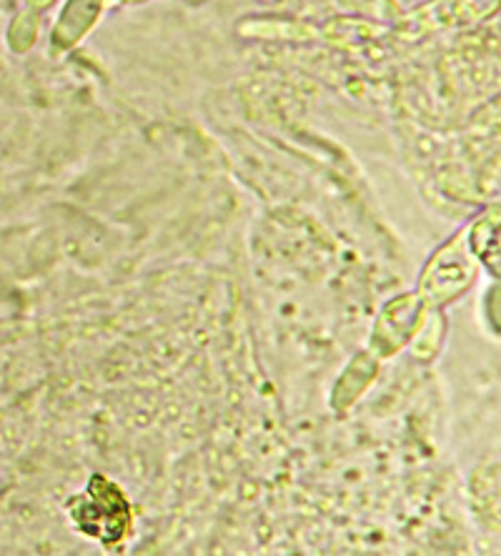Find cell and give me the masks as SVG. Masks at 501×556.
Returning <instances> with one entry per match:
<instances>
[{
	"mask_svg": "<svg viewBox=\"0 0 501 556\" xmlns=\"http://www.w3.org/2000/svg\"><path fill=\"white\" fill-rule=\"evenodd\" d=\"M68 517L76 529L86 536H93L105 546L118 544L130 529V509L126 496L113 481L96 473L88 481L86 494L68 502Z\"/></svg>",
	"mask_w": 501,
	"mask_h": 556,
	"instance_id": "obj_1",
	"label": "cell"
},
{
	"mask_svg": "<svg viewBox=\"0 0 501 556\" xmlns=\"http://www.w3.org/2000/svg\"><path fill=\"white\" fill-rule=\"evenodd\" d=\"M462 236L464 233H459L454 241L441 247L422 276V293L434 306H441L447 301L456 299L459 293L469 289V283L476 276L472 251L464 249Z\"/></svg>",
	"mask_w": 501,
	"mask_h": 556,
	"instance_id": "obj_2",
	"label": "cell"
},
{
	"mask_svg": "<svg viewBox=\"0 0 501 556\" xmlns=\"http://www.w3.org/2000/svg\"><path fill=\"white\" fill-rule=\"evenodd\" d=\"M497 0H434L431 5L422 8L401 21V33L406 38L422 36V33L459 26V23H469L481 18L494 8Z\"/></svg>",
	"mask_w": 501,
	"mask_h": 556,
	"instance_id": "obj_3",
	"label": "cell"
},
{
	"mask_svg": "<svg viewBox=\"0 0 501 556\" xmlns=\"http://www.w3.org/2000/svg\"><path fill=\"white\" fill-rule=\"evenodd\" d=\"M103 3L105 0H68L59 18V26L53 28L55 48L76 46L96 23Z\"/></svg>",
	"mask_w": 501,
	"mask_h": 556,
	"instance_id": "obj_4",
	"label": "cell"
},
{
	"mask_svg": "<svg viewBox=\"0 0 501 556\" xmlns=\"http://www.w3.org/2000/svg\"><path fill=\"white\" fill-rule=\"evenodd\" d=\"M472 239H469V251L472 256L481 258L489 268H494V274H499V211L494 208V214L481 216L476 224L472 226Z\"/></svg>",
	"mask_w": 501,
	"mask_h": 556,
	"instance_id": "obj_5",
	"label": "cell"
},
{
	"mask_svg": "<svg viewBox=\"0 0 501 556\" xmlns=\"http://www.w3.org/2000/svg\"><path fill=\"white\" fill-rule=\"evenodd\" d=\"M36 33H38V15L30 8V11L18 15V21H15L13 30L8 33V38H11V46L15 51H26L28 46H33V40H36Z\"/></svg>",
	"mask_w": 501,
	"mask_h": 556,
	"instance_id": "obj_6",
	"label": "cell"
},
{
	"mask_svg": "<svg viewBox=\"0 0 501 556\" xmlns=\"http://www.w3.org/2000/svg\"><path fill=\"white\" fill-rule=\"evenodd\" d=\"M28 3H30V8H33V11H43V8H48V5H51V3H53V0H28Z\"/></svg>",
	"mask_w": 501,
	"mask_h": 556,
	"instance_id": "obj_7",
	"label": "cell"
},
{
	"mask_svg": "<svg viewBox=\"0 0 501 556\" xmlns=\"http://www.w3.org/2000/svg\"><path fill=\"white\" fill-rule=\"evenodd\" d=\"M126 3H143V0H126Z\"/></svg>",
	"mask_w": 501,
	"mask_h": 556,
	"instance_id": "obj_8",
	"label": "cell"
}]
</instances>
